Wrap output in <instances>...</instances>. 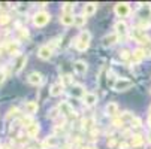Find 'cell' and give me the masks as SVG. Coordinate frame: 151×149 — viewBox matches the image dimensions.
<instances>
[{"instance_id":"cell-1","label":"cell","mask_w":151,"mask_h":149,"mask_svg":"<svg viewBox=\"0 0 151 149\" xmlns=\"http://www.w3.org/2000/svg\"><path fill=\"white\" fill-rule=\"evenodd\" d=\"M90 42H91V33H90L88 30H82V31L78 34L76 40H75V48H76L79 52L87 51L88 46H90Z\"/></svg>"},{"instance_id":"cell-2","label":"cell","mask_w":151,"mask_h":149,"mask_svg":"<svg viewBox=\"0 0 151 149\" xmlns=\"http://www.w3.org/2000/svg\"><path fill=\"white\" fill-rule=\"evenodd\" d=\"M50 19H51V15H50L48 12L39 11V12H36L35 16H33V24H35L36 27H44V26H47V24L50 23Z\"/></svg>"},{"instance_id":"cell-3","label":"cell","mask_w":151,"mask_h":149,"mask_svg":"<svg viewBox=\"0 0 151 149\" xmlns=\"http://www.w3.org/2000/svg\"><path fill=\"white\" fill-rule=\"evenodd\" d=\"M132 87H133V82H132L130 79H126V78H117L115 83L112 85V90H114V91L121 93V91H127V90H130Z\"/></svg>"},{"instance_id":"cell-4","label":"cell","mask_w":151,"mask_h":149,"mask_svg":"<svg viewBox=\"0 0 151 149\" xmlns=\"http://www.w3.org/2000/svg\"><path fill=\"white\" fill-rule=\"evenodd\" d=\"M132 37L138 42V43H141V45H145L147 42H150L148 36L145 34V30H142V29H139V27H135V29L132 30Z\"/></svg>"},{"instance_id":"cell-5","label":"cell","mask_w":151,"mask_h":149,"mask_svg":"<svg viewBox=\"0 0 151 149\" xmlns=\"http://www.w3.org/2000/svg\"><path fill=\"white\" fill-rule=\"evenodd\" d=\"M114 11H115V15L117 16H120V18H126L129 14H130V5L129 3H117L115 5V8H114Z\"/></svg>"},{"instance_id":"cell-6","label":"cell","mask_w":151,"mask_h":149,"mask_svg":"<svg viewBox=\"0 0 151 149\" xmlns=\"http://www.w3.org/2000/svg\"><path fill=\"white\" fill-rule=\"evenodd\" d=\"M58 112H60V115H63V116H73V118H75L73 108L70 106L69 101H61V103L58 104Z\"/></svg>"},{"instance_id":"cell-7","label":"cell","mask_w":151,"mask_h":149,"mask_svg":"<svg viewBox=\"0 0 151 149\" xmlns=\"http://www.w3.org/2000/svg\"><path fill=\"white\" fill-rule=\"evenodd\" d=\"M114 29H115V33L118 34V37H124V36L129 33V26H127L126 21H123V19L117 21L115 26H114Z\"/></svg>"},{"instance_id":"cell-8","label":"cell","mask_w":151,"mask_h":149,"mask_svg":"<svg viewBox=\"0 0 151 149\" xmlns=\"http://www.w3.org/2000/svg\"><path fill=\"white\" fill-rule=\"evenodd\" d=\"M37 57L40 58V60H50L51 57H52V48L50 46V45H42L39 49H37Z\"/></svg>"},{"instance_id":"cell-9","label":"cell","mask_w":151,"mask_h":149,"mask_svg":"<svg viewBox=\"0 0 151 149\" xmlns=\"http://www.w3.org/2000/svg\"><path fill=\"white\" fill-rule=\"evenodd\" d=\"M118 34L114 31V33H111V34H106V36H103V39H102V45L105 46V48H109V46H112V45H115L117 42H118Z\"/></svg>"},{"instance_id":"cell-10","label":"cell","mask_w":151,"mask_h":149,"mask_svg":"<svg viewBox=\"0 0 151 149\" xmlns=\"http://www.w3.org/2000/svg\"><path fill=\"white\" fill-rule=\"evenodd\" d=\"M88 70V66H87V63L82 61V60H78L73 63V72L76 75H85Z\"/></svg>"},{"instance_id":"cell-11","label":"cell","mask_w":151,"mask_h":149,"mask_svg":"<svg viewBox=\"0 0 151 149\" xmlns=\"http://www.w3.org/2000/svg\"><path fill=\"white\" fill-rule=\"evenodd\" d=\"M105 113L108 116H111V118H117V115H118V104L115 101H109L106 104V108H105Z\"/></svg>"},{"instance_id":"cell-12","label":"cell","mask_w":151,"mask_h":149,"mask_svg":"<svg viewBox=\"0 0 151 149\" xmlns=\"http://www.w3.org/2000/svg\"><path fill=\"white\" fill-rule=\"evenodd\" d=\"M55 146H58V137L57 136H48V137H45L44 142H42V148L44 149H52Z\"/></svg>"},{"instance_id":"cell-13","label":"cell","mask_w":151,"mask_h":149,"mask_svg":"<svg viewBox=\"0 0 151 149\" xmlns=\"http://www.w3.org/2000/svg\"><path fill=\"white\" fill-rule=\"evenodd\" d=\"M64 93V85L61 82H57V83H52L51 88H50V96L51 97H58Z\"/></svg>"},{"instance_id":"cell-14","label":"cell","mask_w":151,"mask_h":149,"mask_svg":"<svg viewBox=\"0 0 151 149\" xmlns=\"http://www.w3.org/2000/svg\"><path fill=\"white\" fill-rule=\"evenodd\" d=\"M85 94V88L82 87V85H72L70 87V96L75 97V98H82Z\"/></svg>"},{"instance_id":"cell-15","label":"cell","mask_w":151,"mask_h":149,"mask_svg":"<svg viewBox=\"0 0 151 149\" xmlns=\"http://www.w3.org/2000/svg\"><path fill=\"white\" fill-rule=\"evenodd\" d=\"M26 63H27V55H18L15 64H14V73H19L21 70L24 69Z\"/></svg>"},{"instance_id":"cell-16","label":"cell","mask_w":151,"mask_h":149,"mask_svg":"<svg viewBox=\"0 0 151 149\" xmlns=\"http://www.w3.org/2000/svg\"><path fill=\"white\" fill-rule=\"evenodd\" d=\"M27 81H29V83L36 85V87H37V85H40L42 82H44V76H42V73H39V72H32L29 75Z\"/></svg>"},{"instance_id":"cell-17","label":"cell","mask_w":151,"mask_h":149,"mask_svg":"<svg viewBox=\"0 0 151 149\" xmlns=\"http://www.w3.org/2000/svg\"><path fill=\"white\" fill-rule=\"evenodd\" d=\"M97 96L94 94V93H87L84 97H82V101H84V104L85 106H88V108H91V106H94L96 103H97Z\"/></svg>"},{"instance_id":"cell-18","label":"cell","mask_w":151,"mask_h":149,"mask_svg":"<svg viewBox=\"0 0 151 149\" xmlns=\"http://www.w3.org/2000/svg\"><path fill=\"white\" fill-rule=\"evenodd\" d=\"M37 109H39V106H37L36 101H27V103L24 104V112H26L29 116H33V115L37 112Z\"/></svg>"},{"instance_id":"cell-19","label":"cell","mask_w":151,"mask_h":149,"mask_svg":"<svg viewBox=\"0 0 151 149\" xmlns=\"http://www.w3.org/2000/svg\"><path fill=\"white\" fill-rule=\"evenodd\" d=\"M60 23H61L63 26H66V27L73 26V23H75V15H73V14H61Z\"/></svg>"},{"instance_id":"cell-20","label":"cell","mask_w":151,"mask_h":149,"mask_svg":"<svg viewBox=\"0 0 151 149\" xmlns=\"http://www.w3.org/2000/svg\"><path fill=\"white\" fill-rule=\"evenodd\" d=\"M39 130H40L39 124H37V122H33V124H30L29 127H26V134H27L29 137H36L37 133H39Z\"/></svg>"},{"instance_id":"cell-21","label":"cell","mask_w":151,"mask_h":149,"mask_svg":"<svg viewBox=\"0 0 151 149\" xmlns=\"http://www.w3.org/2000/svg\"><path fill=\"white\" fill-rule=\"evenodd\" d=\"M129 143H130L132 148H139V146L144 145V136H141V134H132Z\"/></svg>"},{"instance_id":"cell-22","label":"cell","mask_w":151,"mask_h":149,"mask_svg":"<svg viewBox=\"0 0 151 149\" xmlns=\"http://www.w3.org/2000/svg\"><path fill=\"white\" fill-rule=\"evenodd\" d=\"M96 11H97V3H87L82 9V15L84 16H91V15H94Z\"/></svg>"},{"instance_id":"cell-23","label":"cell","mask_w":151,"mask_h":149,"mask_svg":"<svg viewBox=\"0 0 151 149\" xmlns=\"http://www.w3.org/2000/svg\"><path fill=\"white\" fill-rule=\"evenodd\" d=\"M145 58V51L142 48H136L135 51H132V61L133 63H139Z\"/></svg>"},{"instance_id":"cell-24","label":"cell","mask_w":151,"mask_h":149,"mask_svg":"<svg viewBox=\"0 0 151 149\" xmlns=\"http://www.w3.org/2000/svg\"><path fill=\"white\" fill-rule=\"evenodd\" d=\"M18 49H19V43L17 40H12V42H8L6 43V51L8 54H18Z\"/></svg>"},{"instance_id":"cell-25","label":"cell","mask_w":151,"mask_h":149,"mask_svg":"<svg viewBox=\"0 0 151 149\" xmlns=\"http://www.w3.org/2000/svg\"><path fill=\"white\" fill-rule=\"evenodd\" d=\"M135 118V115L132 113V112H123L121 115H120V119L124 122V124H130V121Z\"/></svg>"},{"instance_id":"cell-26","label":"cell","mask_w":151,"mask_h":149,"mask_svg":"<svg viewBox=\"0 0 151 149\" xmlns=\"http://www.w3.org/2000/svg\"><path fill=\"white\" fill-rule=\"evenodd\" d=\"M85 23H87V18H85L82 14H81V15H75V23H73V26H76V27H82Z\"/></svg>"},{"instance_id":"cell-27","label":"cell","mask_w":151,"mask_h":149,"mask_svg":"<svg viewBox=\"0 0 151 149\" xmlns=\"http://www.w3.org/2000/svg\"><path fill=\"white\" fill-rule=\"evenodd\" d=\"M82 127H84V130H87V131L93 130V127H94V119H93V118H87V119H84Z\"/></svg>"},{"instance_id":"cell-28","label":"cell","mask_w":151,"mask_h":149,"mask_svg":"<svg viewBox=\"0 0 151 149\" xmlns=\"http://www.w3.org/2000/svg\"><path fill=\"white\" fill-rule=\"evenodd\" d=\"M73 9H75V3H63L61 5L63 14H73Z\"/></svg>"},{"instance_id":"cell-29","label":"cell","mask_w":151,"mask_h":149,"mask_svg":"<svg viewBox=\"0 0 151 149\" xmlns=\"http://www.w3.org/2000/svg\"><path fill=\"white\" fill-rule=\"evenodd\" d=\"M129 125H130L132 128H141V127H142V119L138 118V116H135V118L130 121V124H129Z\"/></svg>"},{"instance_id":"cell-30","label":"cell","mask_w":151,"mask_h":149,"mask_svg":"<svg viewBox=\"0 0 151 149\" xmlns=\"http://www.w3.org/2000/svg\"><path fill=\"white\" fill-rule=\"evenodd\" d=\"M18 115H19V109L18 108H11L9 112H8V115H6V118L8 119H12V118H18Z\"/></svg>"},{"instance_id":"cell-31","label":"cell","mask_w":151,"mask_h":149,"mask_svg":"<svg viewBox=\"0 0 151 149\" xmlns=\"http://www.w3.org/2000/svg\"><path fill=\"white\" fill-rule=\"evenodd\" d=\"M11 21V16L5 12H0V26H6L8 23Z\"/></svg>"},{"instance_id":"cell-32","label":"cell","mask_w":151,"mask_h":149,"mask_svg":"<svg viewBox=\"0 0 151 149\" xmlns=\"http://www.w3.org/2000/svg\"><path fill=\"white\" fill-rule=\"evenodd\" d=\"M120 58L124 60V61L132 60V52H130V51H127V49H123V51H120Z\"/></svg>"},{"instance_id":"cell-33","label":"cell","mask_w":151,"mask_h":149,"mask_svg":"<svg viewBox=\"0 0 151 149\" xmlns=\"http://www.w3.org/2000/svg\"><path fill=\"white\" fill-rule=\"evenodd\" d=\"M58 115H60V112H58V108H54V109H51V111H50V113H48V118H51V119H55Z\"/></svg>"},{"instance_id":"cell-34","label":"cell","mask_w":151,"mask_h":149,"mask_svg":"<svg viewBox=\"0 0 151 149\" xmlns=\"http://www.w3.org/2000/svg\"><path fill=\"white\" fill-rule=\"evenodd\" d=\"M118 149H132V146H130V143H129V142L123 140V142L118 143Z\"/></svg>"},{"instance_id":"cell-35","label":"cell","mask_w":151,"mask_h":149,"mask_svg":"<svg viewBox=\"0 0 151 149\" xmlns=\"http://www.w3.org/2000/svg\"><path fill=\"white\" fill-rule=\"evenodd\" d=\"M144 51H145V55H151V40L150 42H147V43L144 45V48H142Z\"/></svg>"},{"instance_id":"cell-36","label":"cell","mask_w":151,"mask_h":149,"mask_svg":"<svg viewBox=\"0 0 151 149\" xmlns=\"http://www.w3.org/2000/svg\"><path fill=\"white\" fill-rule=\"evenodd\" d=\"M106 145L109 146V148H115L117 146V139L115 137H109V139H108V142H106Z\"/></svg>"},{"instance_id":"cell-37","label":"cell","mask_w":151,"mask_h":149,"mask_svg":"<svg viewBox=\"0 0 151 149\" xmlns=\"http://www.w3.org/2000/svg\"><path fill=\"white\" fill-rule=\"evenodd\" d=\"M112 125H114V127H123V125H124V122L120 119V116H117V118H114V121H112Z\"/></svg>"},{"instance_id":"cell-38","label":"cell","mask_w":151,"mask_h":149,"mask_svg":"<svg viewBox=\"0 0 151 149\" xmlns=\"http://www.w3.org/2000/svg\"><path fill=\"white\" fill-rule=\"evenodd\" d=\"M82 149H97V146H94V145H85Z\"/></svg>"},{"instance_id":"cell-39","label":"cell","mask_w":151,"mask_h":149,"mask_svg":"<svg viewBox=\"0 0 151 149\" xmlns=\"http://www.w3.org/2000/svg\"><path fill=\"white\" fill-rule=\"evenodd\" d=\"M3 79H5V73H2V72H0V85H2Z\"/></svg>"},{"instance_id":"cell-40","label":"cell","mask_w":151,"mask_h":149,"mask_svg":"<svg viewBox=\"0 0 151 149\" xmlns=\"http://www.w3.org/2000/svg\"><path fill=\"white\" fill-rule=\"evenodd\" d=\"M148 127H150V128H151V115L148 116Z\"/></svg>"},{"instance_id":"cell-41","label":"cell","mask_w":151,"mask_h":149,"mask_svg":"<svg viewBox=\"0 0 151 149\" xmlns=\"http://www.w3.org/2000/svg\"><path fill=\"white\" fill-rule=\"evenodd\" d=\"M148 142H150V143H151V133H150V134H148Z\"/></svg>"},{"instance_id":"cell-42","label":"cell","mask_w":151,"mask_h":149,"mask_svg":"<svg viewBox=\"0 0 151 149\" xmlns=\"http://www.w3.org/2000/svg\"><path fill=\"white\" fill-rule=\"evenodd\" d=\"M2 149H9V148H8V146H5V148H2Z\"/></svg>"},{"instance_id":"cell-43","label":"cell","mask_w":151,"mask_h":149,"mask_svg":"<svg viewBox=\"0 0 151 149\" xmlns=\"http://www.w3.org/2000/svg\"><path fill=\"white\" fill-rule=\"evenodd\" d=\"M27 149H36V148H27Z\"/></svg>"},{"instance_id":"cell-44","label":"cell","mask_w":151,"mask_h":149,"mask_svg":"<svg viewBox=\"0 0 151 149\" xmlns=\"http://www.w3.org/2000/svg\"><path fill=\"white\" fill-rule=\"evenodd\" d=\"M150 115H151V108H150Z\"/></svg>"},{"instance_id":"cell-45","label":"cell","mask_w":151,"mask_h":149,"mask_svg":"<svg viewBox=\"0 0 151 149\" xmlns=\"http://www.w3.org/2000/svg\"><path fill=\"white\" fill-rule=\"evenodd\" d=\"M150 19H151V16H150Z\"/></svg>"}]
</instances>
